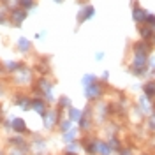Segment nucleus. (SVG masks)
<instances>
[{
  "instance_id": "nucleus-1",
  "label": "nucleus",
  "mask_w": 155,
  "mask_h": 155,
  "mask_svg": "<svg viewBox=\"0 0 155 155\" xmlns=\"http://www.w3.org/2000/svg\"><path fill=\"white\" fill-rule=\"evenodd\" d=\"M146 16H148V12H146V11L139 9V7H136V9H134V19H136V21H145Z\"/></svg>"
}]
</instances>
